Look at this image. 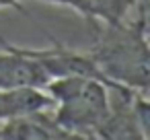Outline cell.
Segmentation results:
<instances>
[{
  "instance_id": "obj_1",
  "label": "cell",
  "mask_w": 150,
  "mask_h": 140,
  "mask_svg": "<svg viewBox=\"0 0 150 140\" xmlns=\"http://www.w3.org/2000/svg\"><path fill=\"white\" fill-rule=\"evenodd\" d=\"M93 45L86 52L107 87H125L148 95L150 52H148V11L125 21H91Z\"/></svg>"
},
{
  "instance_id": "obj_2",
  "label": "cell",
  "mask_w": 150,
  "mask_h": 140,
  "mask_svg": "<svg viewBox=\"0 0 150 140\" xmlns=\"http://www.w3.org/2000/svg\"><path fill=\"white\" fill-rule=\"evenodd\" d=\"M43 91L54 99V122L72 138H99L111 113L109 87L91 76L50 80Z\"/></svg>"
},
{
  "instance_id": "obj_3",
  "label": "cell",
  "mask_w": 150,
  "mask_h": 140,
  "mask_svg": "<svg viewBox=\"0 0 150 140\" xmlns=\"http://www.w3.org/2000/svg\"><path fill=\"white\" fill-rule=\"evenodd\" d=\"M47 82L45 70L25 48L0 41V91L43 89Z\"/></svg>"
},
{
  "instance_id": "obj_4",
  "label": "cell",
  "mask_w": 150,
  "mask_h": 140,
  "mask_svg": "<svg viewBox=\"0 0 150 140\" xmlns=\"http://www.w3.org/2000/svg\"><path fill=\"white\" fill-rule=\"evenodd\" d=\"M25 50H27L29 56H33L41 64V68L45 70L50 80L64 78V76H91V78H99V80L105 82V78L101 76V72L97 70L95 62L91 60V56L86 52L66 48L56 37H52V45L50 48H43V50H29V48H25Z\"/></svg>"
},
{
  "instance_id": "obj_5",
  "label": "cell",
  "mask_w": 150,
  "mask_h": 140,
  "mask_svg": "<svg viewBox=\"0 0 150 140\" xmlns=\"http://www.w3.org/2000/svg\"><path fill=\"white\" fill-rule=\"evenodd\" d=\"M35 138L74 140L66 130H62L54 122V117H47L45 111L15 115L4 119L2 126H0V140H35Z\"/></svg>"
},
{
  "instance_id": "obj_6",
  "label": "cell",
  "mask_w": 150,
  "mask_h": 140,
  "mask_svg": "<svg viewBox=\"0 0 150 140\" xmlns=\"http://www.w3.org/2000/svg\"><path fill=\"white\" fill-rule=\"evenodd\" d=\"M54 107V99L43 89H15L0 91V122L15 115L47 111Z\"/></svg>"
},
{
  "instance_id": "obj_7",
  "label": "cell",
  "mask_w": 150,
  "mask_h": 140,
  "mask_svg": "<svg viewBox=\"0 0 150 140\" xmlns=\"http://www.w3.org/2000/svg\"><path fill=\"white\" fill-rule=\"evenodd\" d=\"M105 21H125L132 19V15H138L142 11H148V0H101Z\"/></svg>"
},
{
  "instance_id": "obj_8",
  "label": "cell",
  "mask_w": 150,
  "mask_h": 140,
  "mask_svg": "<svg viewBox=\"0 0 150 140\" xmlns=\"http://www.w3.org/2000/svg\"><path fill=\"white\" fill-rule=\"evenodd\" d=\"M41 2L68 6V9L76 11L78 15H82L86 19V23H91V21H105V11H103L101 0H41Z\"/></svg>"
},
{
  "instance_id": "obj_9",
  "label": "cell",
  "mask_w": 150,
  "mask_h": 140,
  "mask_svg": "<svg viewBox=\"0 0 150 140\" xmlns=\"http://www.w3.org/2000/svg\"><path fill=\"white\" fill-rule=\"evenodd\" d=\"M21 2H23V0H0V9H15L19 13H25Z\"/></svg>"
}]
</instances>
